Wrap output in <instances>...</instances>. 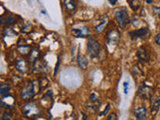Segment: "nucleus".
I'll return each instance as SVG.
<instances>
[{
	"label": "nucleus",
	"instance_id": "2eb2a0df",
	"mask_svg": "<svg viewBox=\"0 0 160 120\" xmlns=\"http://www.w3.org/2000/svg\"><path fill=\"white\" fill-rule=\"evenodd\" d=\"M29 57H30V61H31L32 63H34L35 61H36V60H38L40 58V52H39V50L37 48H32L31 51H30Z\"/></svg>",
	"mask_w": 160,
	"mask_h": 120
},
{
	"label": "nucleus",
	"instance_id": "bb28decb",
	"mask_svg": "<svg viewBox=\"0 0 160 120\" xmlns=\"http://www.w3.org/2000/svg\"><path fill=\"white\" fill-rule=\"evenodd\" d=\"M153 10H154L155 14H156L158 18L160 19V7H153Z\"/></svg>",
	"mask_w": 160,
	"mask_h": 120
},
{
	"label": "nucleus",
	"instance_id": "c85d7f7f",
	"mask_svg": "<svg viewBox=\"0 0 160 120\" xmlns=\"http://www.w3.org/2000/svg\"><path fill=\"white\" fill-rule=\"evenodd\" d=\"M109 108H110V105H109V104H107V107H106V109H105V111L101 112V113H100V115H101V116H102V115H105V114H106V113L108 112Z\"/></svg>",
	"mask_w": 160,
	"mask_h": 120
},
{
	"label": "nucleus",
	"instance_id": "f3484780",
	"mask_svg": "<svg viewBox=\"0 0 160 120\" xmlns=\"http://www.w3.org/2000/svg\"><path fill=\"white\" fill-rule=\"evenodd\" d=\"M159 108H160V97H157L156 99H154L151 103V113L156 114Z\"/></svg>",
	"mask_w": 160,
	"mask_h": 120
},
{
	"label": "nucleus",
	"instance_id": "f8f14e48",
	"mask_svg": "<svg viewBox=\"0 0 160 120\" xmlns=\"http://www.w3.org/2000/svg\"><path fill=\"white\" fill-rule=\"evenodd\" d=\"M77 64H78V66L80 68L85 70V69L87 68L88 64H89L87 57L84 56V55H81L80 53H78V55H77Z\"/></svg>",
	"mask_w": 160,
	"mask_h": 120
},
{
	"label": "nucleus",
	"instance_id": "393cba45",
	"mask_svg": "<svg viewBox=\"0 0 160 120\" xmlns=\"http://www.w3.org/2000/svg\"><path fill=\"white\" fill-rule=\"evenodd\" d=\"M117 120L118 119V117H117V115L116 114H115V113H111V114H110L109 115V116H108V120Z\"/></svg>",
	"mask_w": 160,
	"mask_h": 120
},
{
	"label": "nucleus",
	"instance_id": "cd10ccee",
	"mask_svg": "<svg viewBox=\"0 0 160 120\" xmlns=\"http://www.w3.org/2000/svg\"><path fill=\"white\" fill-rule=\"evenodd\" d=\"M155 42H156V44L160 45V34H157L155 36Z\"/></svg>",
	"mask_w": 160,
	"mask_h": 120
},
{
	"label": "nucleus",
	"instance_id": "4468645a",
	"mask_svg": "<svg viewBox=\"0 0 160 120\" xmlns=\"http://www.w3.org/2000/svg\"><path fill=\"white\" fill-rule=\"evenodd\" d=\"M16 68L19 72L21 73H26L27 70H28V65H27V62L25 61L24 59H18L16 61Z\"/></svg>",
	"mask_w": 160,
	"mask_h": 120
},
{
	"label": "nucleus",
	"instance_id": "aec40b11",
	"mask_svg": "<svg viewBox=\"0 0 160 120\" xmlns=\"http://www.w3.org/2000/svg\"><path fill=\"white\" fill-rule=\"evenodd\" d=\"M107 23H108V19H107V17H105L104 21H102L99 25H97V26L95 27V31H96L97 33H100L101 31H103V29L106 27Z\"/></svg>",
	"mask_w": 160,
	"mask_h": 120
},
{
	"label": "nucleus",
	"instance_id": "ddd939ff",
	"mask_svg": "<svg viewBox=\"0 0 160 120\" xmlns=\"http://www.w3.org/2000/svg\"><path fill=\"white\" fill-rule=\"evenodd\" d=\"M64 6L66 10L70 13H73L77 7L76 0H64Z\"/></svg>",
	"mask_w": 160,
	"mask_h": 120
},
{
	"label": "nucleus",
	"instance_id": "7c9ffc66",
	"mask_svg": "<svg viewBox=\"0 0 160 120\" xmlns=\"http://www.w3.org/2000/svg\"><path fill=\"white\" fill-rule=\"evenodd\" d=\"M147 3H152V0H146Z\"/></svg>",
	"mask_w": 160,
	"mask_h": 120
},
{
	"label": "nucleus",
	"instance_id": "f03ea898",
	"mask_svg": "<svg viewBox=\"0 0 160 120\" xmlns=\"http://www.w3.org/2000/svg\"><path fill=\"white\" fill-rule=\"evenodd\" d=\"M22 111L28 118H36L40 115V110L34 102H29L22 107Z\"/></svg>",
	"mask_w": 160,
	"mask_h": 120
},
{
	"label": "nucleus",
	"instance_id": "9d476101",
	"mask_svg": "<svg viewBox=\"0 0 160 120\" xmlns=\"http://www.w3.org/2000/svg\"><path fill=\"white\" fill-rule=\"evenodd\" d=\"M137 57H138V59H139L142 63H146V62H148L149 60H150L149 53H148L143 47H142V48H140V49L138 50V52H137Z\"/></svg>",
	"mask_w": 160,
	"mask_h": 120
},
{
	"label": "nucleus",
	"instance_id": "a878e982",
	"mask_svg": "<svg viewBox=\"0 0 160 120\" xmlns=\"http://www.w3.org/2000/svg\"><path fill=\"white\" fill-rule=\"evenodd\" d=\"M18 50H19V51H20V53H22V54L24 53V54H25V53H27V51H28V50H29V47H28V46H25V47H24L23 49H21V48L19 47V48H18Z\"/></svg>",
	"mask_w": 160,
	"mask_h": 120
},
{
	"label": "nucleus",
	"instance_id": "4be33fe9",
	"mask_svg": "<svg viewBox=\"0 0 160 120\" xmlns=\"http://www.w3.org/2000/svg\"><path fill=\"white\" fill-rule=\"evenodd\" d=\"M128 87H129V83L127 81H125L123 83V88H124V94L125 95L128 94Z\"/></svg>",
	"mask_w": 160,
	"mask_h": 120
},
{
	"label": "nucleus",
	"instance_id": "7ed1b4c3",
	"mask_svg": "<svg viewBox=\"0 0 160 120\" xmlns=\"http://www.w3.org/2000/svg\"><path fill=\"white\" fill-rule=\"evenodd\" d=\"M100 52V44L96 39L89 38L87 42V53L91 58H95L99 55Z\"/></svg>",
	"mask_w": 160,
	"mask_h": 120
},
{
	"label": "nucleus",
	"instance_id": "dca6fc26",
	"mask_svg": "<svg viewBox=\"0 0 160 120\" xmlns=\"http://www.w3.org/2000/svg\"><path fill=\"white\" fill-rule=\"evenodd\" d=\"M90 103L93 105V109H97L96 107L99 106L100 104V99L96 93H92L90 95Z\"/></svg>",
	"mask_w": 160,
	"mask_h": 120
},
{
	"label": "nucleus",
	"instance_id": "423d86ee",
	"mask_svg": "<svg viewBox=\"0 0 160 120\" xmlns=\"http://www.w3.org/2000/svg\"><path fill=\"white\" fill-rule=\"evenodd\" d=\"M120 35L117 30H110V31L106 34V41L109 45H116L119 42Z\"/></svg>",
	"mask_w": 160,
	"mask_h": 120
},
{
	"label": "nucleus",
	"instance_id": "9b49d317",
	"mask_svg": "<svg viewBox=\"0 0 160 120\" xmlns=\"http://www.w3.org/2000/svg\"><path fill=\"white\" fill-rule=\"evenodd\" d=\"M138 95L139 96H141L143 99H147L150 97V95H151V88L146 86V85H143L139 88L138 90Z\"/></svg>",
	"mask_w": 160,
	"mask_h": 120
},
{
	"label": "nucleus",
	"instance_id": "39448f33",
	"mask_svg": "<svg viewBox=\"0 0 160 120\" xmlns=\"http://www.w3.org/2000/svg\"><path fill=\"white\" fill-rule=\"evenodd\" d=\"M149 34V30L147 27H142V28H139L137 30H134V31H131L129 32V35L131 39H138V38H141V39H144L148 36Z\"/></svg>",
	"mask_w": 160,
	"mask_h": 120
},
{
	"label": "nucleus",
	"instance_id": "b1692460",
	"mask_svg": "<svg viewBox=\"0 0 160 120\" xmlns=\"http://www.w3.org/2000/svg\"><path fill=\"white\" fill-rule=\"evenodd\" d=\"M59 65H60V57H58V60H57V64H56V66H55V70H54V76H56V74H57V72H58Z\"/></svg>",
	"mask_w": 160,
	"mask_h": 120
},
{
	"label": "nucleus",
	"instance_id": "0eeeda50",
	"mask_svg": "<svg viewBox=\"0 0 160 120\" xmlns=\"http://www.w3.org/2000/svg\"><path fill=\"white\" fill-rule=\"evenodd\" d=\"M71 33L74 37L76 38H84V37H89L90 35V29L88 27H80V28H73L71 30Z\"/></svg>",
	"mask_w": 160,
	"mask_h": 120
},
{
	"label": "nucleus",
	"instance_id": "1a4fd4ad",
	"mask_svg": "<svg viewBox=\"0 0 160 120\" xmlns=\"http://www.w3.org/2000/svg\"><path fill=\"white\" fill-rule=\"evenodd\" d=\"M133 113H134V116L136 117V119H139V120L146 119L147 110H146V108H145V106H141V107L135 108Z\"/></svg>",
	"mask_w": 160,
	"mask_h": 120
},
{
	"label": "nucleus",
	"instance_id": "20e7f679",
	"mask_svg": "<svg viewBox=\"0 0 160 120\" xmlns=\"http://www.w3.org/2000/svg\"><path fill=\"white\" fill-rule=\"evenodd\" d=\"M35 94V89H34V83L33 82H28L25 86L23 87L21 91V98L24 100L30 99L34 96Z\"/></svg>",
	"mask_w": 160,
	"mask_h": 120
},
{
	"label": "nucleus",
	"instance_id": "412c9836",
	"mask_svg": "<svg viewBox=\"0 0 160 120\" xmlns=\"http://www.w3.org/2000/svg\"><path fill=\"white\" fill-rule=\"evenodd\" d=\"M16 22V18L13 17V16H7L6 18H3L1 20V23L2 24H8V25H11L14 24Z\"/></svg>",
	"mask_w": 160,
	"mask_h": 120
},
{
	"label": "nucleus",
	"instance_id": "c756f323",
	"mask_svg": "<svg viewBox=\"0 0 160 120\" xmlns=\"http://www.w3.org/2000/svg\"><path fill=\"white\" fill-rule=\"evenodd\" d=\"M118 0H108V2L110 3V5H115L117 3Z\"/></svg>",
	"mask_w": 160,
	"mask_h": 120
},
{
	"label": "nucleus",
	"instance_id": "5701e85b",
	"mask_svg": "<svg viewBox=\"0 0 160 120\" xmlns=\"http://www.w3.org/2000/svg\"><path fill=\"white\" fill-rule=\"evenodd\" d=\"M12 118V114L11 113H7V112H5L3 114V116H2V119L3 120H6V119H11Z\"/></svg>",
	"mask_w": 160,
	"mask_h": 120
},
{
	"label": "nucleus",
	"instance_id": "a211bd4d",
	"mask_svg": "<svg viewBox=\"0 0 160 120\" xmlns=\"http://www.w3.org/2000/svg\"><path fill=\"white\" fill-rule=\"evenodd\" d=\"M10 90V85L7 84V83H3L1 84V86H0V94H1L2 97H5L6 95L8 94Z\"/></svg>",
	"mask_w": 160,
	"mask_h": 120
},
{
	"label": "nucleus",
	"instance_id": "6e6552de",
	"mask_svg": "<svg viewBox=\"0 0 160 120\" xmlns=\"http://www.w3.org/2000/svg\"><path fill=\"white\" fill-rule=\"evenodd\" d=\"M46 69H47L46 64L42 60H40V58L33 63V71L35 73H42L44 71H46Z\"/></svg>",
	"mask_w": 160,
	"mask_h": 120
},
{
	"label": "nucleus",
	"instance_id": "6ab92c4d",
	"mask_svg": "<svg viewBox=\"0 0 160 120\" xmlns=\"http://www.w3.org/2000/svg\"><path fill=\"white\" fill-rule=\"evenodd\" d=\"M129 4L133 11H137L140 7V5H141V2H140V0H130Z\"/></svg>",
	"mask_w": 160,
	"mask_h": 120
},
{
	"label": "nucleus",
	"instance_id": "f257e3e1",
	"mask_svg": "<svg viewBox=\"0 0 160 120\" xmlns=\"http://www.w3.org/2000/svg\"><path fill=\"white\" fill-rule=\"evenodd\" d=\"M115 20H116V22L118 24V26L121 28V29H124L126 28V26L129 24L130 22V16L128 14V11L127 9L125 7H120L118 9L115 10Z\"/></svg>",
	"mask_w": 160,
	"mask_h": 120
}]
</instances>
